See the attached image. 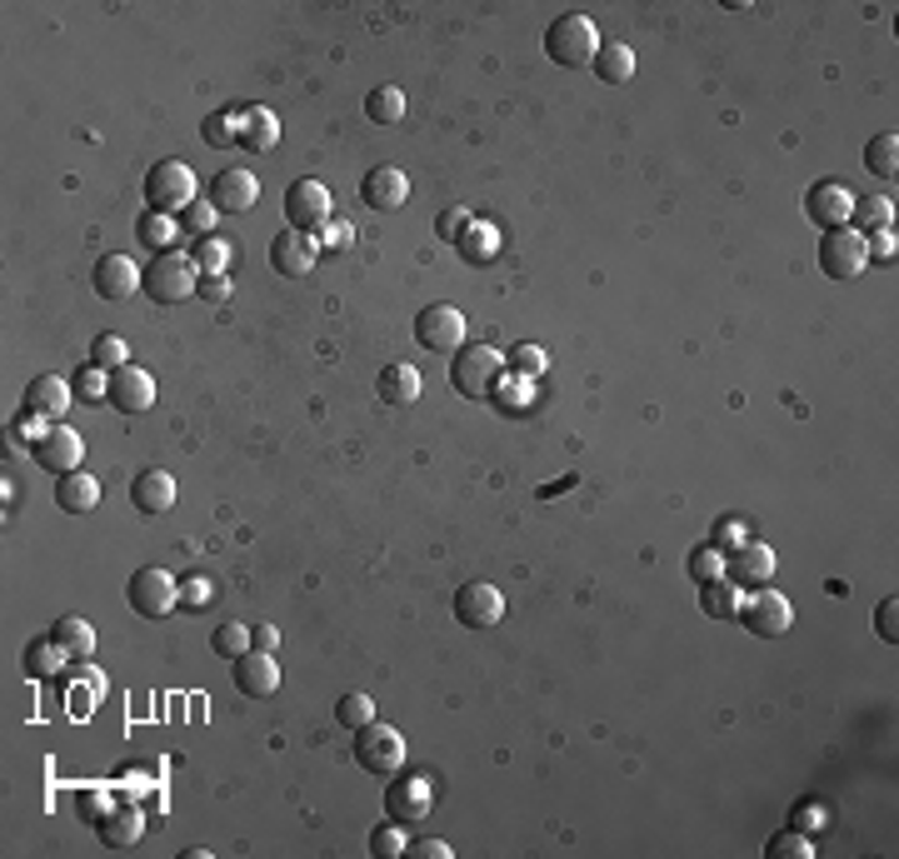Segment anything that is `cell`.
<instances>
[{
    "label": "cell",
    "mask_w": 899,
    "mask_h": 859,
    "mask_svg": "<svg viewBox=\"0 0 899 859\" xmlns=\"http://www.w3.org/2000/svg\"><path fill=\"white\" fill-rule=\"evenodd\" d=\"M805 211H810V220H815L819 230H840V225H850L854 195H850V186H840V180H819V186L805 195Z\"/></svg>",
    "instance_id": "cell-19"
},
{
    "label": "cell",
    "mask_w": 899,
    "mask_h": 859,
    "mask_svg": "<svg viewBox=\"0 0 899 859\" xmlns=\"http://www.w3.org/2000/svg\"><path fill=\"white\" fill-rule=\"evenodd\" d=\"M215 220H220V211L211 205V195H201L195 205H185V211H180V230H185V236H195V240H211Z\"/></svg>",
    "instance_id": "cell-38"
},
{
    "label": "cell",
    "mask_w": 899,
    "mask_h": 859,
    "mask_svg": "<svg viewBox=\"0 0 899 859\" xmlns=\"http://www.w3.org/2000/svg\"><path fill=\"white\" fill-rule=\"evenodd\" d=\"M450 385L460 390L465 401H495L500 390V355L490 345H460L450 360Z\"/></svg>",
    "instance_id": "cell-4"
},
{
    "label": "cell",
    "mask_w": 899,
    "mask_h": 859,
    "mask_svg": "<svg viewBox=\"0 0 899 859\" xmlns=\"http://www.w3.org/2000/svg\"><path fill=\"white\" fill-rule=\"evenodd\" d=\"M195 285H201V271H195V260L180 255V250L155 255L151 265H145V275H141V290L151 295L155 306H180V300L195 295Z\"/></svg>",
    "instance_id": "cell-3"
},
{
    "label": "cell",
    "mask_w": 899,
    "mask_h": 859,
    "mask_svg": "<svg viewBox=\"0 0 899 859\" xmlns=\"http://www.w3.org/2000/svg\"><path fill=\"white\" fill-rule=\"evenodd\" d=\"M131 505L141 510V515H166L170 505H176V480H170V470H141L131 480Z\"/></svg>",
    "instance_id": "cell-23"
},
{
    "label": "cell",
    "mask_w": 899,
    "mask_h": 859,
    "mask_svg": "<svg viewBox=\"0 0 899 859\" xmlns=\"http://www.w3.org/2000/svg\"><path fill=\"white\" fill-rule=\"evenodd\" d=\"M375 390H380V401L385 405H415L420 401V370H415L410 360H395V366L380 370Z\"/></svg>",
    "instance_id": "cell-26"
},
{
    "label": "cell",
    "mask_w": 899,
    "mask_h": 859,
    "mask_svg": "<svg viewBox=\"0 0 899 859\" xmlns=\"http://www.w3.org/2000/svg\"><path fill=\"white\" fill-rule=\"evenodd\" d=\"M135 230H141V240L155 250V255H166V250H176V240L185 236V230H180V215H160V211H145Z\"/></svg>",
    "instance_id": "cell-34"
},
{
    "label": "cell",
    "mask_w": 899,
    "mask_h": 859,
    "mask_svg": "<svg viewBox=\"0 0 899 859\" xmlns=\"http://www.w3.org/2000/svg\"><path fill=\"white\" fill-rule=\"evenodd\" d=\"M195 295H201L205 306H225V300H230V275H201Z\"/></svg>",
    "instance_id": "cell-53"
},
{
    "label": "cell",
    "mask_w": 899,
    "mask_h": 859,
    "mask_svg": "<svg viewBox=\"0 0 899 859\" xmlns=\"http://www.w3.org/2000/svg\"><path fill=\"white\" fill-rule=\"evenodd\" d=\"M590 71H595V81H604V85H625L630 75H635V50H630L625 40H610V46H600Z\"/></svg>",
    "instance_id": "cell-30"
},
{
    "label": "cell",
    "mask_w": 899,
    "mask_h": 859,
    "mask_svg": "<svg viewBox=\"0 0 899 859\" xmlns=\"http://www.w3.org/2000/svg\"><path fill=\"white\" fill-rule=\"evenodd\" d=\"M71 390H75V401H110V375H106L100 366H91V360H85V366L75 370Z\"/></svg>",
    "instance_id": "cell-39"
},
{
    "label": "cell",
    "mask_w": 899,
    "mask_h": 859,
    "mask_svg": "<svg viewBox=\"0 0 899 859\" xmlns=\"http://www.w3.org/2000/svg\"><path fill=\"white\" fill-rule=\"evenodd\" d=\"M236 145L250 155H271L275 145H280V120H275V110L271 106L240 110V141Z\"/></svg>",
    "instance_id": "cell-22"
},
{
    "label": "cell",
    "mask_w": 899,
    "mask_h": 859,
    "mask_svg": "<svg viewBox=\"0 0 899 859\" xmlns=\"http://www.w3.org/2000/svg\"><path fill=\"white\" fill-rule=\"evenodd\" d=\"M230 665H236V690H240V695L265 700V695H275V690H280V665H275L271 649H250V655L230 659Z\"/></svg>",
    "instance_id": "cell-20"
},
{
    "label": "cell",
    "mask_w": 899,
    "mask_h": 859,
    "mask_svg": "<svg viewBox=\"0 0 899 859\" xmlns=\"http://www.w3.org/2000/svg\"><path fill=\"white\" fill-rule=\"evenodd\" d=\"M690 575L705 585V580H720L724 575V550H715V545H705V550L690 554Z\"/></svg>",
    "instance_id": "cell-47"
},
{
    "label": "cell",
    "mask_w": 899,
    "mask_h": 859,
    "mask_svg": "<svg viewBox=\"0 0 899 859\" xmlns=\"http://www.w3.org/2000/svg\"><path fill=\"white\" fill-rule=\"evenodd\" d=\"M794 830L815 839L819 830H825V810H819V804H800V810H794Z\"/></svg>",
    "instance_id": "cell-56"
},
{
    "label": "cell",
    "mask_w": 899,
    "mask_h": 859,
    "mask_svg": "<svg viewBox=\"0 0 899 859\" xmlns=\"http://www.w3.org/2000/svg\"><path fill=\"white\" fill-rule=\"evenodd\" d=\"M365 110L375 126H395V120L405 116V91L400 85H375V91L365 95Z\"/></svg>",
    "instance_id": "cell-37"
},
{
    "label": "cell",
    "mask_w": 899,
    "mask_h": 859,
    "mask_svg": "<svg viewBox=\"0 0 899 859\" xmlns=\"http://www.w3.org/2000/svg\"><path fill=\"white\" fill-rule=\"evenodd\" d=\"M889 225H895V201H889V195H864V201H854L850 230L875 236V230H889Z\"/></svg>",
    "instance_id": "cell-33"
},
{
    "label": "cell",
    "mask_w": 899,
    "mask_h": 859,
    "mask_svg": "<svg viewBox=\"0 0 899 859\" xmlns=\"http://www.w3.org/2000/svg\"><path fill=\"white\" fill-rule=\"evenodd\" d=\"M195 190H201V180H195V170L185 160H155L145 170V205L160 215H180L185 205H195L201 201Z\"/></svg>",
    "instance_id": "cell-2"
},
{
    "label": "cell",
    "mask_w": 899,
    "mask_h": 859,
    "mask_svg": "<svg viewBox=\"0 0 899 859\" xmlns=\"http://www.w3.org/2000/svg\"><path fill=\"white\" fill-rule=\"evenodd\" d=\"M335 719H340L345 730H365L370 719H375V700H370V695H340Z\"/></svg>",
    "instance_id": "cell-42"
},
{
    "label": "cell",
    "mask_w": 899,
    "mask_h": 859,
    "mask_svg": "<svg viewBox=\"0 0 899 859\" xmlns=\"http://www.w3.org/2000/svg\"><path fill=\"white\" fill-rule=\"evenodd\" d=\"M455 620L465 630H495L505 620V595L490 580H470V585L455 589Z\"/></svg>",
    "instance_id": "cell-10"
},
{
    "label": "cell",
    "mask_w": 899,
    "mask_h": 859,
    "mask_svg": "<svg viewBox=\"0 0 899 859\" xmlns=\"http://www.w3.org/2000/svg\"><path fill=\"white\" fill-rule=\"evenodd\" d=\"M864 250H870V255H879V260H895L899 255L895 230H875V236H864Z\"/></svg>",
    "instance_id": "cell-57"
},
{
    "label": "cell",
    "mask_w": 899,
    "mask_h": 859,
    "mask_svg": "<svg viewBox=\"0 0 899 859\" xmlns=\"http://www.w3.org/2000/svg\"><path fill=\"white\" fill-rule=\"evenodd\" d=\"M211 600H215V580H205V575L180 580V605H190V610H205Z\"/></svg>",
    "instance_id": "cell-50"
},
{
    "label": "cell",
    "mask_w": 899,
    "mask_h": 859,
    "mask_svg": "<svg viewBox=\"0 0 899 859\" xmlns=\"http://www.w3.org/2000/svg\"><path fill=\"white\" fill-rule=\"evenodd\" d=\"M320 250H350L356 246V225L350 220H325L320 225V236H315Z\"/></svg>",
    "instance_id": "cell-48"
},
{
    "label": "cell",
    "mask_w": 899,
    "mask_h": 859,
    "mask_svg": "<svg viewBox=\"0 0 899 859\" xmlns=\"http://www.w3.org/2000/svg\"><path fill=\"white\" fill-rule=\"evenodd\" d=\"M500 246H505L500 225L495 220H475L470 230H465V240H460V255L470 260V265H490V260L500 255Z\"/></svg>",
    "instance_id": "cell-31"
},
{
    "label": "cell",
    "mask_w": 899,
    "mask_h": 859,
    "mask_svg": "<svg viewBox=\"0 0 899 859\" xmlns=\"http://www.w3.org/2000/svg\"><path fill=\"white\" fill-rule=\"evenodd\" d=\"M315 236H305V230H280V236L271 240V271L275 275H290V281H300V275L315 271Z\"/></svg>",
    "instance_id": "cell-17"
},
{
    "label": "cell",
    "mask_w": 899,
    "mask_h": 859,
    "mask_svg": "<svg viewBox=\"0 0 899 859\" xmlns=\"http://www.w3.org/2000/svg\"><path fill=\"white\" fill-rule=\"evenodd\" d=\"M75 401V390L65 385L60 375H36L31 385H25V410L40 415V420H56V415H65V405Z\"/></svg>",
    "instance_id": "cell-24"
},
{
    "label": "cell",
    "mask_w": 899,
    "mask_h": 859,
    "mask_svg": "<svg viewBox=\"0 0 899 859\" xmlns=\"http://www.w3.org/2000/svg\"><path fill=\"white\" fill-rule=\"evenodd\" d=\"M435 804V789H430L425 775H391V789H385V814L395 824H420Z\"/></svg>",
    "instance_id": "cell-12"
},
{
    "label": "cell",
    "mask_w": 899,
    "mask_h": 859,
    "mask_svg": "<svg viewBox=\"0 0 899 859\" xmlns=\"http://www.w3.org/2000/svg\"><path fill=\"white\" fill-rule=\"evenodd\" d=\"M415 341H420V350L430 355H450V350H460L465 345V315L455 306H425L420 315H415Z\"/></svg>",
    "instance_id": "cell-9"
},
{
    "label": "cell",
    "mask_w": 899,
    "mask_h": 859,
    "mask_svg": "<svg viewBox=\"0 0 899 859\" xmlns=\"http://www.w3.org/2000/svg\"><path fill=\"white\" fill-rule=\"evenodd\" d=\"M544 366H550V360H544L540 345H515V350H510V370H515V375H525V380H535Z\"/></svg>",
    "instance_id": "cell-49"
},
{
    "label": "cell",
    "mask_w": 899,
    "mask_h": 859,
    "mask_svg": "<svg viewBox=\"0 0 899 859\" xmlns=\"http://www.w3.org/2000/svg\"><path fill=\"white\" fill-rule=\"evenodd\" d=\"M470 225H475V215L465 211V205H450V211H440V215H435V236H440V240H450V246H460Z\"/></svg>",
    "instance_id": "cell-44"
},
{
    "label": "cell",
    "mask_w": 899,
    "mask_h": 859,
    "mask_svg": "<svg viewBox=\"0 0 899 859\" xmlns=\"http://www.w3.org/2000/svg\"><path fill=\"white\" fill-rule=\"evenodd\" d=\"M864 265H870V250H864L860 230H850V225L825 230V240H819V271H825L829 281H854Z\"/></svg>",
    "instance_id": "cell-7"
},
{
    "label": "cell",
    "mask_w": 899,
    "mask_h": 859,
    "mask_svg": "<svg viewBox=\"0 0 899 859\" xmlns=\"http://www.w3.org/2000/svg\"><path fill=\"white\" fill-rule=\"evenodd\" d=\"M544 56L555 60V65H565V71L595 65V56H600V31H595V21L580 11L555 15L550 31H544Z\"/></svg>",
    "instance_id": "cell-1"
},
{
    "label": "cell",
    "mask_w": 899,
    "mask_h": 859,
    "mask_svg": "<svg viewBox=\"0 0 899 859\" xmlns=\"http://www.w3.org/2000/svg\"><path fill=\"white\" fill-rule=\"evenodd\" d=\"M110 810H116V800H110L106 789H81V800H75V814H81V820H95V824L106 820Z\"/></svg>",
    "instance_id": "cell-51"
},
{
    "label": "cell",
    "mask_w": 899,
    "mask_h": 859,
    "mask_svg": "<svg viewBox=\"0 0 899 859\" xmlns=\"http://www.w3.org/2000/svg\"><path fill=\"white\" fill-rule=\"evenodd\" d=\"M740 620H745V630L750 635H759V640H775V635H784L794 624V605L784 600L780 589H750L745 595V605H740Z\"/></svg>",
    "instance_id": "cell-8"
},
{
    "label": "cell",
    "mask_w": 899,
    "mask_h": 859,
    "mask_svg": "<svg viewBox=\"0 0 899 859\" xmlns=\"http://www.w3.org/2000/svg\"><path fill=\"white\" fill-rule=\"evenodd\" d=\"M65 659H71V655H65V645H60L56 635H36L31 645H25L21 665H25V675H31V680H50V675L65 670Z\"/></svg>",
    "instance_id": "cell-27"
},
{
    "label": "cell",
    "mask_w": 899,
    "mask_h": 859,
    "mask_svg": "<svg viewBox=\"0 0 899 859\" xmlns=\"http://www.w3.org/2000/svg\"><path fill=\"white\" fill-rule=\"evenodd\" d=\"M864 165H870V176L895 180V170H899V135L895 130H879L875 141L864 145Z\"/></svg>",
    "instance_id": "cell-35"
},
{
    "label": "cell",
    "mask_w": 899,
    "mask_h": 859,
    "mask_svg": "<svg viewBox=\"0 0 899 859\" xmlns=\"http://www.w3.org/2000/svg\"><path fill=\"white\" fill-rule=\"evenodd\" d=\"M110 405H116L120 415H145V410H151V405H155L151 370H141V366L110 370Z\"/></svg>",
    "instance_id": "cell-18"
},
{
    "label": "cell",
    "mask_w": 899,
    "mask_h": 859,
    "mask_svg": "<svg viewBox=\"0 0 899 859\" xmlns=\"http://www.w3.org/2000/svg\"><path fill=\"white\" fill-rule=\"evenodd\" d=\"M775 550L769 545H759V540H745L740 550H730L724 554V580H734L740 589H765L769 580H775Z\"/></svg>",
    "instance_id": "cell-14"
},
{
    "label": "cell",
    "mask_w": 899,
    "mask_h": 859,
    "mask_svg": "<svg viewBox=\"0 0 899 859\" xmlns=\"http://www.w3.org/2000/svg\"><path fill=\"white\" fill-rule=\"evenodd\" d=\"M100 695H106V680H100V675L91 670V680H81V684H75V695H71L75 715H85V700H91V705H95V700H100Z\"/></svg>",
    "instance_id": "cell-55"
},
{
    "label": "cell",
    "mask_w": 899,
    "mask_h": 859,
    "mask_svg": "<svg viewBox=\"0 0 899 859\" xmlns=\"http://www.w3.org/2000/svg\"><path fill=\"white\" fill-rule=\"evenodd\" d=\"M211 649H215L220 659H240V655H250V649H255V635H250V624L225 620L220 630L211 635Z\"/></svg>",
    "instance_id": "cell-36"
},
{
    "label": "cell",
    "mask_w": 899,
    "mask_h": 859,
    "mask_svg": "<svg viewBox=\"0 0 899 859\" xmlns=\"http://www.w3.org/2000/svg\"><path fill=\"white\" fill-rule=\"evenodd\" d=\"M255 201H261V180L250 176L245 165H230V170H220L211 180V205L220 215H245L255 211Z\"/></svg>",
    "instance_id": "cell-15"
},
{
    "label": "cell",
    "mask_w": 899,
    "mask_h": 859,
    "mask_svg": "<svg viewBox=\"0 0 899 859\" xmlns=\"http://www.w3.org/2000/svg\"><path fill=\"white\" fill-rule=\"evenodd\" d=\"M125 595H131L135 615H145V620H166V615L180 605V580L170 575V570H160V565H141L131 575V585H125Z\"/></svg>",
    "instance_id": "cell-6"
},
{
    "label": "cell",
    "mask_w": 899,
    "mask_h": 859,
    "mask_svg": "<svg viewBox=\"0 0 899 859\" xmlns=\"http://www.w3.org/2000/svg\"><path fill=\"white\" fill-rule=\"evenodd\" d=\"M190 260H195V271H201V275H225V271H230V246H225L220 236H211V240H201V246H195V255H190Z\"/></svg>",
    "instance_id": "cell-41"
},
{
    "label": "cell",
    "mask_w": 899,
    "mask_h": 859,
    "mask_svg": "<svg viewBox=\"0 0 899 859\" xmlns=\"http://www.w3.org/2000/svg\"><path fill=\"white\" fill-rule=\"evenodd\" d=\"M201 135L211 145H236L240 141V110H215V116L201 126Z\"/></svg>",
    "instance_id": "cell-43"
},
{
    "label": "cell",
    "mask_w": 899,
    "mask_h": 859,
    "mask_svg": "<svg viewBox=\"0 0 899 859\" xmlns=\"http://www.w3.org/2000/svg\"><path fill=\"white\" fill-rule=\"evenodd\" d=\"M91 366H100V370L131 366V345L120 341V335H95V345H91Z\"/></svg>",
    "instance_id": "cell-40"
},
{
    "label": "cell",
    "mask_w": 899,
    "mask_h": 859,
    "mask_svg": "<svg viewBox=\"0 0 899 859\" xmlns=\"http://www.w3.org/2000/svg\"><path fill=\"white\" fill-rule=\"evenodd\" d=\"M15 430H21V436H25V440H31V445H36V440H40V436H46L50 425H40V415H31V410H25V415H21V420H15Z\"/></svg>",
    "instance_id": "cell-59"
},
{
    "label": "cell",
    "mask_w": 899,
    "mask_h": 859,
    "mask_svg": "<svg viewBox=\"0 0 899 859\" xmlns=\"http://www.w3.org/2000/svg\"><path fill=\"white\" fill-rule=\"evenodd\" d=\"M405 849H410V839H405V830H400L395 820L385 824V830H375V835H370V855H375V859H400Z\"/></svg>",
    "instance_id": "cell-45"
},
{
    "label": "cell",
    "mask_w": 899,
    "mask_h": 859,
    "mask_svg": "<svg viewBox=\"0 0 899 859\" xmlns=\"http://www.w3.org/2000/svg\"><path fill=\"white\" fill-rule=\"evenodd\" d=\"M405 855H415V859H450V845H445V839H415Z\"/></svg>",
    "instance_id": "cell-58"
},
{
    "label": "cell",
    "mask_w": 899,
    "mask_h": 859,
    "mask_svg": "<svg viewBox=\"0 0 899 859\" xmlns=\"http://www.w3.org/2000/svg\"><path fill=\"white\" fill-rule=\"evenodd\" d=\"M815 855V839L800 835V830H784L780 839H769V859H810Z\"/></svg>",
    "instance_id": "cell-46"
},
{
    "label": "cell",
    "mask_w": 899,
    "mask_h": 859,
    "mask_svg": "<svg viewBox=\"0 0 899 859\" xmlns=\"http://www.w3.org/2000/svg\"><path fill=\"white\" fill-rule=\"evenodd\" d=\"M141 835H145V820H141V810H131V804H116V810L100 820V839H106L110 849H131Z\"/></svg>",
    "instance_id": "cell-29"
},
{
    "label": "cell",
    "mask_w": 899,
    "mask_h": 859,
    "mask_svg": "<svg viewBox=\"0 0 899 859\" xmlns=\"http://www.w3.org/2000/svg\"><path fill=\"white\" fill-rule=\"evenodd\" d=\"M31 455H36L40 470H50V475H71V470H81L85 440L75 436L71 425H50L46 436H40L36 445H31Z\"/></svg>",
    "instance_id": "cell-13"
},
{
    "label": "cell",
    "mask_w": 899,
    "mask_h": 859,
    "mask_svg": "<svg viewBox=\"0 0 899 859\" xmlns=\"http://www.w3.org/2000/svg\"><path fill=\"white\" fill-rule=\"evenodd\" d=\"M356 760L360 769H370V775H400L405 769V735L395 730V725H385V719H370L365 730H356Z\"/></svg>",
    "instance_id": "cell-5"
},
{
    "label": "cell",
    "mask_w": 899,
    "mask_h": 859,
    "mask_svg": "<svg viewBox=\"0 0 899 859\" xmlns=\"http://www.w3.org/2000/svg\"><path fill=\"white\" fill-rule=\"evenodd\" d=\"M875 635L889 640V645L899 640V600H895V595H889V600H879V610H875Z\"/></svg>",
    "instance_id": "cell-52"
},
{
    "label": "cell",
    "mask_w": 899,
    "mask_h": 859,
    "mask_svg": "<svg viewBox=\"0 0 899 859\" xmlns=\"http://www.w3.org/2000/svg\"><path fill=\"white\" fill-rule=\"evenodd\" d=\"M50 635L65 645V655L91 659V649H95V624L85 620V615H60V620L50 624Z\"/></svg>",
    "instance_id": "cell-32"
},
{
    "label": "cell",
    "mask_w": 899,
    "mask_h": 859,
    "mask_svg": "<svg viewBox=\"0 0 899 859\" xmlns=\"http://www.w3.org/2000/svg\"><path fill=\"white\" fill-rule=\"evenodd\" d=\"M745 540H750V535H745V525H740V520H720V525H715V550L730 554V550H740Z\"/></svg>",
    "instance_id": "cell-54"
},
{
    "label": "cell",
    "mask_w": 899,
    "mask_h": 859,
    "mask_svg": "<svg viewBox=\"0 0 899 859\" xmlns=\"http://www.w3.org/2000/svg\"><path fill=\"white\" fill-rule=\"evenodd\" d=\"M360 201L370 211H400L410 201V176L400 165H370V176L360 180Z\"/></svg>",
    "instance_id": "cell-16"
},
{
    "label": "cell",
    "mask_w": 899,
    "mask_h": 859,
    "mask_svg": "<svg viewBox=\"0 0 899 859\" xmlns=\"http://www.w3.org/2000/svg\"><path fill=\"white\" fill-rule=\"evenodd\" d=\"M331 186L325 180H296V186L285 190V220L290 230H320V225L331 220Z\"/></svg>",
    "instance_id": "cell-11"
},
{
    "label": "cell",
    "mask_w": 899,
    "mask_h": 859,
    "mask_svg": "<svg viewBox=\"0 0 899 859\" xmlns=\"http://www.w3.org/2000/svg\"><path fill=\"white\" fill-rule=\"evenodd\" d=\"M141 275L145 271L131 255H100V265H95V295L100 300H131L141 290Z\"/></svg>",
    "instance_id": "cell-21"
},
{
    "label": "cell",
    "mask_w": 899,
    "mask_h": 859,
    "mask_svg": "<svg viewBox=\"0 0 899 859\" xmlns=\"http://www.w3.org/2000/svg\"><path fill=\"white\" fill-rule=\"evenodd\" d=\"M56 505L65 510V515H91L95 505H100V480L85 470H71V475H60L56 480Z\"/></svg>",
    "instance_id": "cell-25"
},
{
    "label": "cell",
    "mask_w": 899,
    "mask_h": 859,
    "mask_svg": "<svg viewBox=\"0 0 899 859\" xmlns=\"http://www.w3.org/2000/svg\"><path fill=\"white\" fill-rule=\"evenodd\" d=\"M250 635H255V649H271V655H275V645H280V630H275V624H250Z\"/></svg>",
    "instance_id": "cell-60"
},
{
    "label": "cell",
    "mask_w": 899,
    "mask_h": 859,
    "mask_svg": "<svg viewBox=\"0 0 899 859\" xmlns=\"http://www.w3.org/2000/svg\"><path fill=\"white\" fill-rule=\"evenodd\" d=\"M699 605H705V615L710 620H740V605H745V589L734 585V580H705L699 585Z\"/></svg>",
    "instance_id": "cell-28"
}]
</instances>
